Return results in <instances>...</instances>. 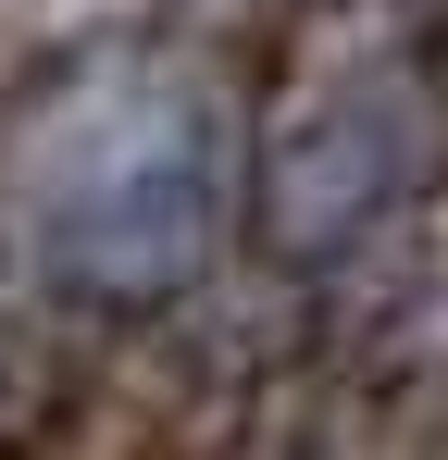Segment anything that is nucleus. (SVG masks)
<instances>
[{
    "label": "nucleus",
    "instance_id": "f257e3e1",
    "mask_svg": "<svg viewBox=\"0 0 448 460\" xmlns=\"http://www.w3.org/2000/svg\"><path fill=\"white\" fill-rule=\"evenodd\" d=\"M237 137L200 75H100L25 137V249L63 299L149 311L224 236Z\"/></svg>",
    "mask_w": 448,
    "mask_h": 460
},
{
    "label": "nucleus",
    "instance_id": "f03ea898",
    "mask_svg": "<svg viewBox=\"0 0 448 460\" xmlns=\"http://www.w3.org/2000/svg\"><path fill=\"white\" fill-rule=\"evenodd\" d=\"M448 162V112L424 63H349L299 100L262 150V236L287 261H336L373 225H399Z\"/></svg>",
    "mask_w": 448,
    "mask_h": 460
}]
</instances>
